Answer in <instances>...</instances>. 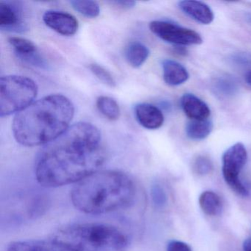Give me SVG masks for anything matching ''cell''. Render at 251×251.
<instances>
[{
	"label": "cell",
	"instance_id": "cell-1",
	"mask_svg": "<svg viewBox=\"0 0 251 251\" xmlns=\"http://www.w3.org/2000/svg\"><path fill=\"white\" fill-rule=\"evenodd\" d=\"M106 158L99 129L81 122L45 145L38 157L35 176L44 187L75 184L100 170Z\"/></svg>",
	"mask_w": 251,
	"mask_h": 251
},
{
	"label": "cell",
	"instance_id": "cell-2",
	"mask_svg": "<svg viewBox=\"0 0 251 251\" xmlns=\"http://www.w3.org/2000/svg\"><path fill=\"white\" fill-rule=\"evenodd\" d=\"M74 115V105L68 98L48 95L16 114L13 134L23 146L47 145L67 131Z\"/></svg>",
	"mask_w": 251,
	"mask_h": 251
},
{
	"label": "cell",
	"instance_id": "cell-3",
	"mask_svg": "<svg viewBox=\"0 0 251 251\" xmlns=\"http://www.w3.org/2000/svg\"><path fill=\"white\" fill-rule=\"evenodd\" d=\"M136 192L134 182L126 173L98 170L75 183L70 198L76 209L96 215L130 206Z\"/></svg>",
	"mask_w": 251,
	"mask_h": 251
},
{
	"label": "cell",
	"instance_id": "cell-4",
	"mask_svg": "<svg viewBox=\"0 0 251 251\" xmlns=\"http://www.w3.org/2000/svg\"><path fill=\"white\" fill-rule=\"evenodd\" d=\"M50 239L73 251H126L128 238L111 225L75 223L58 228Z\"/></svg>",
	"mask_w": 251,
	"mask_h": 251
},
{
	"label": "cell",
	"instance_id": "cell-5",
	"mask_svg": "<svg viewBox=\"0 0 251 251\" xmlns=\"http://www.w3.org/2000/svg\"><path fill=\"white\" fill-rule=\"evenodd\" d=\"M38 94L36 82L25 76L6 75L0 79V116L17 114L31 105Z\"/></svg>",
	"mask_w": 251,
	"mask_h": 251
},
{
	"label": "cell",
	"instance_id": "cell-6",
	"mask_svg": "<svg viewBox=\"0 0 251 251\" xmlns=\"http://www.w3.org/2000/svg\"><path fill=\"white\" fill-rule=\"evenodd\" d=\"M248 161V151L243 144L237 142L223 154V175L229 187L242 197L248 195L246 186L239 178V175Z\"/></svg>",
	"mask_w": 251,
	"mask_h": 251
},
{
	"label": "cell",
	"instance_id": "cell-7",
	"mask_svg": "<svg viewBox=\"0 0 251 251\" xmlns=\"http://www.w3.org/2000/svg\"><path fill=\"white\" fill-rule=\"evenodd\" d=\"M150 29L161 40L176 46L199 45L202 43V37L199 33L170 22H152L150 23Z\"/></svg>",
	"mask_w": 251,
	"mask_h": 251
},
{
	"label": "cell",
	"instance_id": "cell-8",
	"mask_svg": "<svg viewBox=\"0 0 251 251\" xmlns=\"http://www.w3.org/2000/svg\"><path fill=\"white\" fill-rule=\"evenodd\" d=\"M43 21L48 27L63 36H73L78 30L77 19L64 11H46L43 15Z\"/></svg>",
	"mask_w": 251,
	"mask_h": 251
},
{
	"label": "cell",
	"instance_id": "cell-9",
	"mask_svg": "<svg viewBox=\"0 0 251 251\" xmlns=\"http://www.w3.org/2000/svg\"><path fill=\"white\" fill-rule=\"evenodd\" d=\"M0 28L10 32L23 31L25 28L23 11L17 4L7 1L0 2Z\"/></svg>",
	"mask_w": 251,
	"mask_h": 251
},
{
	"label": "cell",
	"instance_id": "cell-10",
	"mask_svg": "<svg viewBox=\"0 0 251 251\" xmlns=\"http://www.w3.org/2000/svg\"><path fill=\"white\" fill-rule=\"evenodd\" d=\"M135 116L138 123L146 129L156 130L164 124L162 111L155 105L149 103H139L135 107Z\"/></svg>",
	"mask_w": 251,
	"mask_h": 251
},
{
	"label": "cell",
	"instance_id": "cell-11",
	"mask_svg": "<svg viewBox=\"0 0 251 251\" xmlns=\"http://www.w3.org/2000/svg\"><path fill=\"white\" fill-rule=\"evenodd\" d=\"M8 42L19 58L34 66L42 67L45 65V61L39 55L37 48L31 41L25 38L11 36L8 39Z\"/></svg>",
	"mask_w": 251,
	"mask_h": 251
},
{
	"label": "cell",
	"instance_id": "cell-12",
	"mask_svg": "<svg viewBox=\"0 0 251 251\" xmlns=\"http://www.w3.org/2000/svg\"><path fill=\"white\" fill-rule=\"evenodd\" d=\"M178 7L180 11L197 23L206 25L214 21V12L205 2L184 0L179 2Z\"/></svg>",
	"mask_w": 251,
	"mask_h": 251
},
{
	"label": "cell",
	"instance_id": "cell-13",
	"mask_svg": "<svg viewBox=\"0 0 251 251\" xmlns=\"http://www.w3.org/2000/svg\"><path fill=\"white\" fill-rule=\"evenodd\" d=\"M180 105L186 117L192 120H206L211 114L208 105L193 94H184L180 98Z\"/></svg>",
	"mask_w": 251,
	"mask_h": 251
},
{
	"label": "cell",
	"instance_id": "cell-14",
	"mask_svg": "<svg viewBox=\"0 0 251 251\" xmlns=\"http://www.w3.org/2000/svg\"><path fill=\"white\" fill-rule=\"evenodd\" d=\"M7 251H73L61 244L50 240L15 241L9 244Z\"/></svg>",
	"mask_w": 251,
	"mask_h": 251
},
{
	"label": "cell",
	"instance_id": "cell-15",
	"mask_svg": "<svg viewBox=\"0 0 251 251\" xmlns=\"http://www.w3.org/2000/svg\"><path fill=\"white\" fill-rule=\"evenodd\" d=\"M163 78L170 86H177L186 83L189 78L187 70L183 65L173 60L162 61Z\"/></svg>",
	"mask_w": 251,
	"mask_h": 251
},
{
	"label": "cell",
	"instance_id": "cell-16",
	"mask_svg": "<svg viewBox=\"0 0 251 251\" xmlns=\"http://www.w3.org/2000/svg\"><path fill=\"white\" fill-rule=\"evenodd\" d=\"M150 54L148 47L139 42L129 44L125 50L126 61L133 68L142 67L149 58Z\"/></svg>",
	"mask_w": 251,
	"mask_h": 251
},
{
	"label": "cell",
	"instance_id": "cell-17",
	"mask_svg": "<svg viewBox=\"0 0 251 251\" xmlns=\"http://www.w3.org/2000/svg\"><path fill=\"white\" fill-rule=\"evenodd\" d=\"M200 206L205 214L211 217L220 215L223 204L220 197L212 191H205L199 198Z\"/></svg>",
	"mask_w": 251,
	"mask_h": 251
},
{
	"label": "cell",
	"instance_id": "cell-18",
	"mask_svg": "<svg viewBox=\"0 0 251 251\" xmlns=\"http://www.w3.org/2000/svg\"><path fill=\"white\" fill-rule=\"evenodd\" d=\"M213 123L209 120H192L186 127V134L192 140H203L211 134Z\"/></svg>",
	"mask_w": 251,
	"mask_h": 251
},
{
	"label": "cell",
	"instance_id": "cell-19",
	"mask_svg": "<svg viewBox=\"0 0 251 251\" xmlns=\"http://www.w3.org/2000/svg\"><path fill=\"white\" fill-rule=\"evenodd\" d=\"M97 108L108 120L115 121L120 118V106L117 101L110 97H99L97 100Z\"/></svg>",
	"mask_w": 251,
	"mask_h": 251
},
{
	"label": "cell",
	"instance_id": "cell-20",
	"mask_svg": "<svg viewBox=\"0 0 251 251\" xmlns=\"http://www.w3.org/2000/svg\"><path fill=\"white\" fill-rule=\"evenodd\" d=\"M213 89L216 95L218 96L229 98L236 95L239 88L233 79L228 77H222L214 81Z\"/></svg>",
	"mask_w": 251,
	"mask_h": 251
},
{
	"label": "cell",
	"instance_id": "cell-21",
	"mask_svg": "<svg viewBox=\"0 0 251 251\" xmlns=\"http://www.w3.org/2000/svg\"><path fill=\"white\" fill-rule=\"evenodd\" d=\"M70 3L77 12L87 18H96L100 13L99 4L95 1L73 0L70 1Z\"/></svg>",
	"mask_w": 251,
	"mask_h": 251
},
{
	"label": "cell",
	"instance_id": "cell-22",
	"mask_svg": "<svg viewBox=\"0 0 251 251\" xmlns=\"http://www.w3.org/2000/svg\"><path fill=\"white\" fill-rule=\"evenodd\" d=\"M89 69L93 73L94 75L96 76L97 78L102 82L104 84L111 88L116 87L117 86L112 75L102 66L97 64H89Z\"/></svg>",
	"mask_w": 251,
	"mask_h": 251
},
{
	"label": "cell",
	"instance_id": "cell-23",
	"mask_svg": "<svg viewBox=\"0 0 251 251\" xmlns=\"http://www.w3.org/2000/svg\"><path fill=\"white\" fill-rule=\"evenodd\" d=\"M194 171L199 176H206L214 170L212 161L208 157L200 155L193 163Z\"/></svg>",
	"mask_w": 251,
	"mask_h": 251
},
{
	"label": "cell",
	"instance_id": "cell-24",
	"mask_svg": "<svg viewBox=\"0 0 251 251\" xmlns=\"http://www.w3.org/2000/svg\"><path fill=\"white\" fill-rule=\"evenodd\" d=\"M152 201L158 207H163L167 203V195L161 185L155 184L152 186Z\"/></svg>",
	"mask_w": 251,
	"mask_h": 251
},
{
	"label": "cell",
	"instance_id": "cell-25",
	"mask_svg": "<svg viewBox=\"0 0 251 251\" xmlns=\"http://www.w3.org/2000/svg\"><path fill=\"white\" fill-rule=\"evenodd\" d=\"M167 251H192V248L185 243L178 240L170 241L167 245Z\"/></svg>",
	"mask_w": 251,
	"mask_h": 251
},
{
	"label": "cell",
	"instance_id": "cell-26",
	"mask_svg": "<svg viewBox=\"0 0 251 251\" xmlns=\"http://www.w3.org/2000/svg\"><path fill=\"white\" fill-rule=\"evenodd\" d=\"M110 2L115 6L124 8V9H130V8H133L136 5V2L134 1H123L122 0V1H112Z\"/></svg>",
	"mask_w": 251,
	"mask_h": 251
},
{
	"label": "cell",
	"instance_id": "cell-27",
	"mask_svg": "<svg viewBox=\"0 0 251 251\" xmlns=\"http://www.w3.org/2000/svg\"><path fill=\"white\" fill-rule=\"evenodd\" d=\"M250 58H247L245 55H239L234 58L236 60V63H239V64H247L250 61Z\"/></svg>",
	"mask_w": 251,
	"mask_h": 251
},
{
	"label": "cell",
	"instance_id": "cell-28",
	"mask_svg": "<svg viewBox=\"0 0 251 251\" xmlns=\"http://www.w3.org/2000/svg\"><path fill=\"white\" fill-rule=\"evenodd\" d=\"M243 251H251V239H247L244 242Z\"/></svg>",
	"mask_w": 251,
	"mask_h": 251
},
{
	"label": "cell",
	"instance_id": "cell-29",
	"mask_svg": "<svg viewBox=\"0 0 251 251\" xmlns=\"http://www.w3.org/2000/svg\"><path fill=\"white\" fill-rule=\"evenodd\" d=\"M176 52H177L178 55H186L187 54V51L186 49L181 46H176Z\"/></svg>",
	"mask_w": 251,
	"mask_h": 251
},
{
	"label": "cell",
	"instance_id": "cell-30",
	"mask_svg": "<svg viewBox=\"0 0 251 251\" xmlns=\"http://www.w3.org/2000/svg\"><path fill=\"white\" fill-rule=\"evenodd\" d=\"M245 80H246L247 83L251 86V71L248 73V74L245 76Z\"/></svg>",
	"mask_w": 251,
	"mask_h": 251
},
{
	"label": "cell",
	"instance_id": "cell-31",
	"mask_svg": "<svg viewBox=\"0 0 251 251\" xmlns=\"http://www.w3.org/2000/svg\"><path fill=\"white\" fill-rule=\"evenodd\" d=\"M245 19H246L247 22H248L250 25H251V13L247 14L246 16H245Z\"/></svg>",
	"mask_w": 251,
	"mask_h": 251
}]
</instances>
